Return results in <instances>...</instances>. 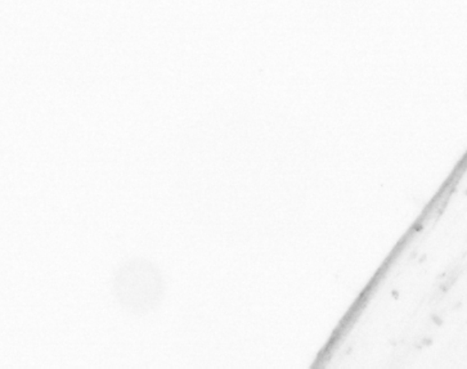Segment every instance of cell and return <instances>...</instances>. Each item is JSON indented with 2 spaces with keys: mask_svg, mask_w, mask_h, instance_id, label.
<instances>
[{
  "mask_svg": "<svg viewBox=\"0 0 467 369\" xmlns=\"http://www.w3.org/2000/svg\"><path fill=\"white\" fill-rule=\"evenodd\" d=\"M116 285L117 294L130 307L136 305L138 309L147 308L148 304L157 300L159 282H157L156 273L150 272L146 265L129 267L127 272L120 276L119 274V282Z\"/></svg>",
  "mask_w": 467,
  "mask_h": 369,
  "instance_id": "6da1fadb",
  "label": "cell"
}]
</instances>
